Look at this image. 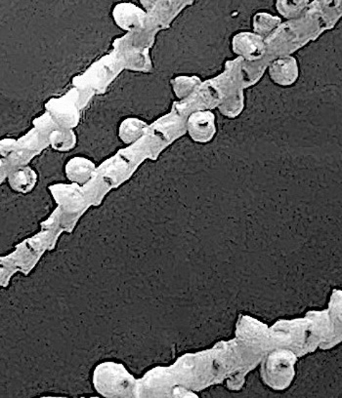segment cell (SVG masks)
<instances>
[{"instance_id": "1", "label": "cell", "mask_w": 342, "mask_h": 398, "mask_svg": "<svg viewBox=\"0 0 342 398\" xmlns=\"http://www.w3.org/2000/svg\"><path fill=\"white\" fill-rule=\"evenodd\" d=\"M298 356L288 349H277L266 357L261 369L265 384L275 390H283L291 385L295 375Z\"/></svg>"}, {"instance_id": "2", "label": "cell", "mask_w": 342, "mask_h": 398, "mask_svg": "<svg viewBox=\"0 0 342 398\" xmlns=\"http://www.w3.org/2000/svg\"><path fill=\"white\" fill-rule=\"evenodd\" d=\"M233 51L248 61L259 60L265 53V43L257 32H243L236 35L232 42Z\"/></svg>"}, {"instance_id": "3", "label": "cell", "mask_w": 342, "mask_h": 398, "mask_svg": "<svg viewBox=\"0 0 342 398\" xmlns=\"http://www.w3.org/2000/svg\"><path fill=\"white\" fill-rule=\"evenodd\" d=\"M189 135L197 143L212 140L216 132L215 116L212 111H197L188 119Z\"/></svg>"}, {"instance_id": "4", "label": "cell", "mask_w": 342, "mask_h": 398, "mask_svg": "<svg viewBox=\"0 0 342 398\" xmlns=\"http://www.w3.org/2000/svg\"><path fill=\"white\" fill-rule=\"evenodd\" d=\"M271 80L281 86H291L298 77V66L293 57H283L270 65Z\"/></svg>"}, {"instance_id": "5", "label": "cell", "mask_w": 342, "mask_h": 398, "mask_svg": "<svg viewBox=\"0 0 342 398\" xmlns=\"http://www.w3.org/2000/svg\"><path fill=\"white\" fill-rule=\"evenodd\" d=\"M307 316L315 323L317 331L321 339L320 347H319L320 349L326 351L341 343L336 336V330L329 318L328 309L323 311H310Z\"/></svg>"}, {"instance_id": "6", "label": "cell", "mask_w": 342, "mask_h": 398, "mask_svg": "<svg viewBox=\"0 0 342 398\" xmlns=\"http://www.w3.org/2000/svg\"><path fill=\"white\" fill-rule=\"evenodd\" d=\"M48 111L51 113L52 119L63 128L71 129L77 126L78 113L77 108L68 101L63 99H54L47 104Z\"/></svg>"}, {"instance_id": "7", "label": "cell", "mask_w": 342, "mask_h": 398, "mask_svg": "<svg viewBox=\"0 0 342 398\" xmlns=\"http://www.w3.org/2000/svg\"><path fill=\"white\" fill-rule=\"evenodd\" d=\"M94 170V162L82 156L73 157L66 166V173L73 181H87Z\"/></svg>"}, {"instance_id": "8", "label": "cell", "mask_w": 342, "mask_h": 398, "mask_svg": "<svg viewBox=\"0 0 342 398\" xmlns=\"http://www.w3.org/2000/svg\"><path fill=\"white\" fill-rule=\"evenodd\" d=\"M141 10L134 5L121 4L115 9L114 18L116 25L121 29L133 30L138 26V24H141Z\"/></svg>"}, {"instance_id": "9", "label": "cell", "mask_w": 342, "mask_h": 398, "mask_svg": "<svg viewBox=\"0 0 342 398\" xmlns=\"http://www.w3.org/2000/svg\"><path fill=\"white\" fill-rule=\"evenodd\" d=\"M147 124L140 118H128L124 119L118 129V137L124 144H133L143 135Z\"/></svg>"}, {"instance_id": "10", "label": "cell", "mask_w": 342, "mask_h": 398, "mask_svg": "<svg viewBox=\"0 0 342 398\" xmlns=\"http://www.w3.org/2000/svg\"><path fill=\"white\" fill-rule=\"evenodd\" d=\"M49 142L55 151L67 153L77 146V135L72 129H56L50 133Z\"/></svg>"}, {"instance_id": "11", "label": "cell", "mask_w": 342, "mask_h": 398, "mask_svg": "<svg viewBox=\"0 0 342 398\" xmlns=\"http://www.w3.org/2000/svg\"><path fill=\"white\" fill-rule=\"evenodd\" d=\"M328 313L334 330L342 343V291L334 290L329 301Z\"/></svg>"}, {"instance_id": "12", "label": "cell", "mask_w": 342, "mask_h": 398, "mask_svg": "<svg viewBox=\"0 0 342 398\" xmlns=\"http://www.w3.org/2000/svg\"><path fill=\"white\" fill-rule=\"evenodd\" d=\"M308 4L309 0H276V7L279 13L287 19H293L300 16Z\"/></svg>"}, {"instance_id": "13", "label": "cell", "mask_w": 342, "mask_h": 398, "mask_svg": "<svg viewBox=\"0 0 342 398\" xmlns=\"http://www.w3.org/2000/svg\"><path fill=\"white\" fill-rule=\"evenodd\" d=\"M280 23V18L265 13V12H260V13L255 14L253 18V29L258 35H267L270 34L271 30L277 27Z\"/></svg>"}, {"instance_id": "14", "label": "cell", "mask_w": 342, "mask_h": 398, "mask_svg": "<svg viewBox=\"0 0 342 398\" xmlns=\"http://www.w3.org/2000/svg\"><path fill=\"white\" fill-rule=\"evenodd\" d=\"M197 82H200L199 78L187 77H176V80L172 81L174 92L178 98H184L188 96L193 88H195Z\"/></svg>"}]
</instances>
